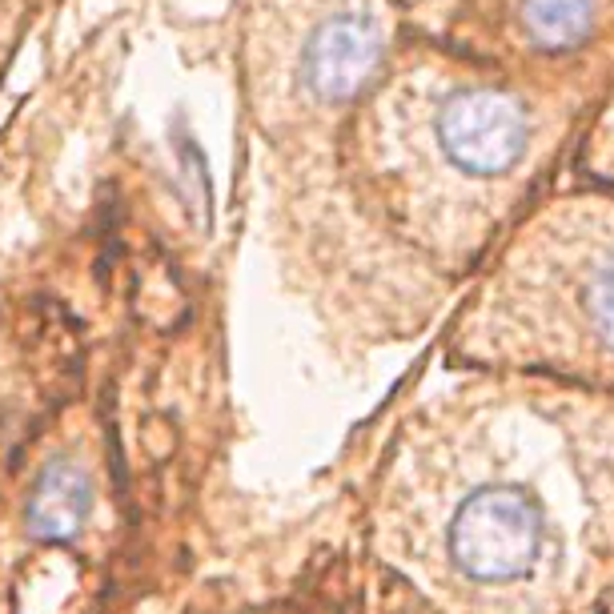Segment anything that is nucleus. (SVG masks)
<instances>
[{
    "instance_id": "nucleus-4",
    "label": "nucleus",
    "mask_w": 614,
    "mask_h": 614,
    "mask_svg": "<svg viewBox=\"0 0 614 614\" xmlns=\"http://www.w3.org/2000/svg\"><path fill=\"white\" fill-rule=\"evenodd\" d=\"M514 17L530 49L550 57L582 53L606 25V0H514Z\"/></svg>"
},
{
    "instance_id": "nucleus-3",
    "label": "nucleus",
    "mask_w": 614,
    "mask_h": 614,
    "mask_svg": "<svg viewBox=\"0 0 614 614\" xmlns=\"http://www.w3.org/2000/svg\"><path fill=\"white\" fill-rule=\"evenodd\" d=\"M382 65V29L370 13L350 9L326 17L301 53V77L318 101H354Z\"/></svg>"
},
{
    "instance_id": "nucleus-2",
    "label": "nucleus",
    "mask_w": 614,
    "mask_h": 614,
    "mask_svg": "<svg viewBox=\"0 0 614 614\" xmlns=\"http://www.w3.org/2000/svg\"><path fill=\"white\" fill-rule=\"evenodd\" d=\"M542 550V510L514 486L474 490L450 522V558L474 582H514Z\"/></svg>"
},
{
    "instance_id": "nucleus-1",
    "label": "nucleus",
    "mask_w": 614,
    "mask_h": 614,
    "mask_svg": "<svg viewBox=\"0 0 614 614\" xmlns=\"http://www.w3.org/2000/svg\"><path fill=\"white\" fill-rule=\"evenodd\" d=\"M514 277L538 318L614 362V201L582 197L550 209L526 237Z\"/></svg>"
},
{
    "instance_id": "nucleus-5",
    "label": "nucleus",
    "mask_w": 614,
    "mask_h": 614,
    "mask_svg": "<svg viewBox=\"0 0 614 614\" xmlns=\"http://www.w3.org/2000/svg\"><path fill=\"white\" fill-rule=\"evenodd\" d=\"M93 510V482L81 466L73 462H53L41 478H37V490L29 498V510H25V522L37 538H49V542H61V538H73L85 518Z\"/></svg>"
}]
</instances>
